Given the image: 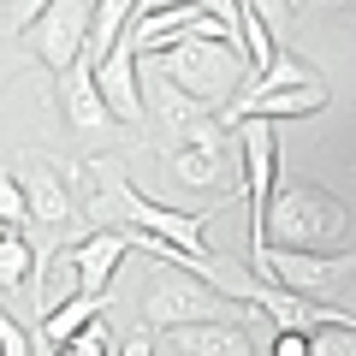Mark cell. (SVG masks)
Segmentation results:
<instances>
[{
	"label": "cell",
	"instance_id": "obj_24",
	"mask_svg": "<svg viewBox=\"0 0 356 356\" xmlns=\"http://www.w3.org/2000/svg\"><path fill=\"white\" fill-rule=\"evenodd\" d=\"M48 6H54V0H13V30H18V36H24V30L36 24V18L48 13Z\"/></svg>",
	"mask_w": 356,
	"mask_h": 356
},
{
	"label": "cell",
	"instance_id": "obj_4",
	"mask_svg": "<svg viewBox=\"0 0 356 356\" xmlns=\"http://www.w3.org/2000/svg\"><path fill=\"white\" fill-rule=\"evenodd\" d=\"M250 273L280 285V291L339 303V291L356 280V250H261L250 255Z\"/></svg>",
	"mask_w": 356,
	"mask_h": 356
},
{
	"label": "cell",
	"instance_id": "obj_19",
	"mask_svg": "<svg viewBox=\"0 0 356 356\" xmlns=\"http://www.w3.org/2000/svg\"><path fill=\"white\" fill-rule=\"evenodd\" d=\"M54 356H119V344H113V332H107V321H95L89 332H77V339L60 344Z\"/></svg>",
	"mask_w": 356,
	"mask_h": 356
},
{
	"label": "cell",
	"instance_id": "obj_18",
	"mask_svg": "<svg viewBox=\"0 0 356 356\" xmlns=\"http://www.w3.org/2000/svg\"><path fill=\"white\" fill-rule=\"evenodd\" d=\"M0 226H6V232H24L30 226V202H24L18 172H0Z\"/></svg>",
	"mask_w": 356,
	"mask_h": 356
},
{
	"label": "cell",
	"instance_id": "obj_9",
	"mask_svg": "<svg viewBox=\"0 0 356 356\" xmlns=\"http://www.w3.org/2000/svg\"><path fill=\"white\" fill-rule=\"evenodd\" d=\"M18 184H24V202H30V220L48 232H65L72 226V184L54 161H18Z\"/></svg>",
	"mask_w": 356,
	"mask_h": 356
},
{
	"label": "cell",
	"instance_id": "obj_13",
	"mask_svg": "<svg viewBox=\"0 0 356 356\" xmlns=\"http://www.w3.org/2000/svg\"><path fill=\"white\" fill-rule=\"evenodd\" d=\"M166 350L172 356H261L255 350V332L243 321H226V327H178V332H166Z\"/></svg>",
	"mask_w": 356,
	"mask_h": 356
},
{
	"label": "cell",
	"instance_id": "obj_26",
	"mask_svg": "<svg viewBox=\"0 0 356 356\" xmlns=\"http://www.w3.org/2000/svg\"><path fill=\"white\" fill-rule=\"evenodd\" d=\"M356 0H297V13H350Z\"/></svg>",
	"mask_w": 356,
	"mask_h": 356
},
{
	"label": "cell",
	"instance_id": "obj_11",
	"mask_svg": "<svg viewBox=\"0 0 356 356\" xmlns=\"http://www.w3.org/2000/svg\"><path fill=\"white\" fill-rule=\"evenodd\" d=\"M327 102H332L327 83L280 89V95H238V102L220 113V125H243V119H267V125H280V119H309V113H321Z\"/></svg>",
	"mask_w": 356,
	"mask_h": 356
},
{
	"label": "cell",
	"instance_id": "obj_27",
	"mask_svg": "<svg viewBox=\"0 0 356 356\" xmlns=\"http://www.w3.org/2000/svg\"><path fill=\"white\" fill-rule=\"evenodd\" d=\"M119 356H154V339L149 332H131V339L119 344Z\"/></svg>",
	"mask_w": 356,
	"mask_h": 356
},
{
	"label": "cell",
	"instance_id": "obj_17",
	"mask_svg": "<svg viewBox=\"0 0 356 356\" xmlns=\"http://www.w3.org/2000/svg\"><path fill=\"white\" fill-rule=\"evenodd\" d=\"M309 83H321V77H315V65H303L291 48H280V60L267 65V72L255 77L250 89H243V95H280V89H309Z\"/></svg>",
	"mask_w": 356,
	"mask_h": 356
},
{
	"label": "cell",
	"instance_id": "obj_10",
	"mask_svg": "<svg viewBox=\"0 0 356 356\" xmlns=\"http://www.w3.org/2000/svg\"><path fill=\"white\" fill-rule=\"evenodd\" d=\"M60 89H65V119H72V131H77V137L113 143L119 119L107 113V102H102V89H95V65H89V60H77L72 72L60 77Z\"/></svg>",
	"mask_w": 356,
	"mask_h": 356
},
{
	"label": "cell",
	"instance_id": "obj_15",
	"mask_svg": "<svg viewBox=\"0 0 356 356\" xmlns=\"http://www.w3.org/2000/svg\"><path fill=\"white\" fill-rule=\"evenodd\" d=\"M42 291H36V309H42V321L54 315V309H65L77 291H83V280H77V261H72V250H60V255H42Z\"/></svg>",
	"mask_w": 356,
	"mask_h": 356
},
{
	"label": "cell",
	"instance_id": "obj_8",
	"mask_svg": "<svg viewBox=\"0 0 356 356\" xmlns=\"http://www.w3.org/2000/svg\"><path fill=\"white\" fill-rule=\"evenodd\" d=\"M95 89H102L107 113L119 119V131H143L149 125V102H143V54H137L131 36L107 54V65H95Z\"/></svg>",
	"mask_w": 356,
	"mask_h": 356
},
{
	"label": "cell",
	"instance_id": "obj_12",
	"mask_svg": "<svg viewBox=\"0 0 356 356\" xmlns=\"http://www.w3.org/2000/svg\"><path fill=\"white\" fill-rule=\"evenodd\" d=\"M77 261V280H83V291H107L119 273V261L131 255V232H83L77 243H65Z\"/></svg>",
	"mask_w": 356,
	"mask_h": 356
},
{
	"label": "cell",
	"instance_id": "obj_21",
	"mask_svg": "<svg viewBox=\"0 0 356 356\" xmlns=\"http://www.w3.org/2000/svg\"><path fill=\"white\" fill-rule=\"evenodd\" d=\"M243 6H250V13L261 18L273 36H280V30H291V18H297V0H243Z\"/></svg>",
	"mask_w": 356,
	"mask_h": 356
},
{
	"label": "cell",
	"instance_id": "obj_1",
	"mask_svg": "<svg viewBox=\"0 0 356 356\" xmlns=\"http://www.w3.org/2000/svg\"><path fill=\"white\" fill-rule=\"evenodd\" d=\"M344 232H350V208L339 196L321 191L315 178L280 172L267 220H261V238L250 243V255H261V250H339Z\"/></svg>",
	"mask_w": 356,
	"mask_h": 356
},
{
	"label": "cell",
	"instance_id": "obj_20",
	"mask_svg": "<svg viewBox=\"0 0 356 356\" xmlns=\"http://www.w3.org/2000/svg\"><path fill=\"white\" fill-rule=\"evenodd\" d=\"M309 356H356V327H327V332H309Z\"/></svg>",
	"mask_w": 356,
	"mask_h": 356
},
{
	"label": "cell",
	"instance_id": "obj_5",
	"mask_svg": "<svg viewBox=\"0 0 356 356\" xmlns=\"http://www.w3.org/2000/svg\"><path fill=\"white\" fill-rule=\"evenodd\" d=\"M161 149V161H166V172L178 178V184H191V191H220L232 172H238V143H232V131L220 125H202V131H191V137H166V143H154Z\"/></svg>",
	"mask_w": 356,
	"mask_h": 356
},
{
	"label": "cell",
	"instance_id": "obj_16",
	"mask_svg": "<svg viewBox=\"0 0 356 356\" xmlns=\"http://www.w3.org/2000/svg\"><path fill=\"white\" fill-rule=\"evenodd\" d=\"M36 267H42V255L30 250L24 232H0V291H24Z\"/></svg>",
	"mask_w": 356,
	"mask_h": 356
},
{
	"label": "cell",
	"instance_id": "obj_22",
	"mask_svg": "<svg viewBox=\"0 0 356 356\" xmlns=\"http://www.w3.org/2000/svg\"><path fill=\"white\" fill-rule=\"evenodd\" d=\"M0 356H42L36 350V332H24L13 315H0Z\"/></svg>",
	"mask_w": 356,
	"mask_h": 356
},
{
	"label": "cell",
	"instance_id": "obj_6",
	"mask_svg": "<svg viewBox=\"0 0 356 356\" xmlns=\"http://www.w3.org/2000/svg\"><path fill=\"white\" fill-rule=\"evenodd\" d=\"M89 30H95V0H54L48 13L24 30V48L36 65H48L54 77H65L89 54Z\"/></svg>",
	"mask_w": 356,
	"mask_h": 356
},
{
	"label": "cell",
	"instance_id": "obj_3",
	"mask_svg": "<svg viewBox=\"0 0 356 356\" xmlns=\"http://www.w3.org/2000/svg\"><path fill=\"white\" fill-rule=\"evenodd\" d=\"M149 65H161L166 77H172L191 102H202L208 113H226L232 102L243 95V83H250V65H243V48L238 42H208V36H184L172 42V48H161Z\"/></svg>",
	"mask_w": 356,
	"mask_h": 356
},
{
	"label": "cell",
	"instance_id": "obj_25",
	"mask_svg": "<svg viewBox=\"0 0 356 356\" xmlns=\"http://www.w3.org/2000/svg\"><path fill=\"white\" fill-rule=\"evenodd\" d=\"M267 356H309V332H273Z\"/></svg>",
	"mask_w": 356,
	"mask_h": 356
},
{
	"label": "cell",
	"instance_id": "obj_23",
	"mask_svg": "<svg viewBox=\"0 0 356 356\" xmlns=\"http://www.w3.org/2000/svg\"><path fill=\"white\" fill-rule=\"evenodd\" d=\"M191 6H202L214 24H226L232 36H238V24H243V0H191ZM238 42H243V36H238Z\"/></svg>",
	"mask_w": 356,
	"mask_h": 356
},
{
	"label": "cell",
	"instance_id": "obj_2",
	"mask_svg": "<svg viewBox=\"0 0 356 356\" xmlns=\"http://www.w3.org/2000/svg\"><path fill=\"white\" fill-rule=\"evenodd\" d=\"M226 321H243V327H261V315L243 303H232L214 280L202 273H184V267H166L154 273L149 297H143V327L149 332H178V327H226Z\"/></svg>",
	"mask_w": 356,
	"mask_h": 356
},
{
	"label": "cell",
	"instance_id": "obj_7",
	"mask_svg": "<svg viewBox=\"0 0 356 356\" xmlns=\"http://www.w3.org/2000/svg\"><path fill=\"white\" fill-rule=\"evenodd\" d=\"M232 143H238V178H243V208H250V243L261 238L267 202H273V184H280V125L267 119H243V125H226Z\"/></svg>",
	"mask_w": 356,
	"mask_h": 356
},
{
	"label": "cell",
	"instance_id": "obj_14",
	"mask_svg": "<svg viewBox=\"0 0 356 356\" xmlns=\"http://www.w3.org/2000/svg\"><path fill=\"white\" fill-rule=\"evenodd\" d=\"M102 315H107V291H77L65 309H54V315L42 321V332H36V339L60 350V344H72L77 332H89V327H95Z\"/></svg>",
	"mask_w": 356,
	"mask_h": 356
}]
</instances>
